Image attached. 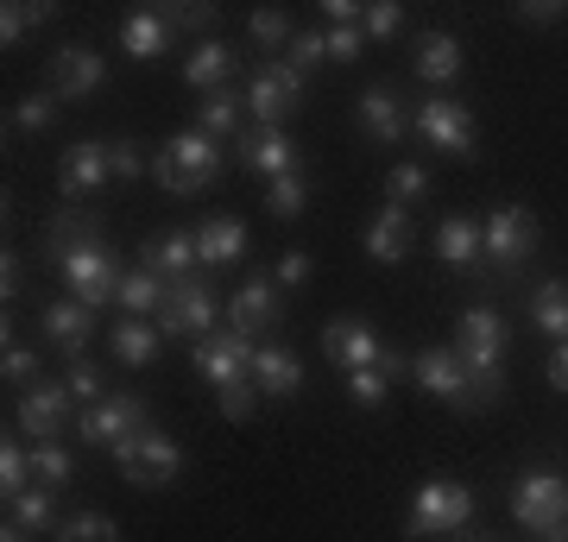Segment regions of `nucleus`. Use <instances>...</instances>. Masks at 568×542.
<instances>
[{
  "instance_id": "nucleus-8",
  "label": "nucleus",
  "mask_w": 568,
  "mask_h": 542,
  "mask_svg": "<svg viewBox=\"0 0 568 542\" xmlns=\"http://www.w3.org/2000/svg\"><path fill=\"white\" fill-rule=\"evenodd\" d=\"M297 108H304V76H297L284 58H272L260 76L246 82V114H253L260 126H284Z\"/></svg>"
},
{
  "instance_id": "nucleus-48",
  "label": "nucleus",
  "mask_w": 568,
  "mask_h": 542,
  "mask_svg": "<svg viewBox=\"0 0 568 542\" xmlns=\"http://www.w3.org/2000/svg\"><path fill=\"white\" fill-rule=\"evenodd\" d=\"M108 158H114V177H121V183H133L145 171V158H140V145H133V140H114V145H108Z\"/></svg>"
},
{
  "instance_id": "nucleus-9",
  "label": "nucleus",
  "mask_w": 568,
  "mask_h": 542,
  "mask_svg": "<svg viewBox=\"0 0 568 542\" xmlns=\"http://www.w3.org/2000/svg\"><path fill=\"white\" fill-rule=\"evenodd\" d=\"M480 241H487V272H518L537 253V222L530 208H493L480 222Z\"/></svg>"
},
{
  "instance_id": "nucleus-18",
  "label": "nucleus",
  "mask_w": 568,
  "mask_h": 542,
  "mask_svg": "<svg viewBox=\"0 0 568 542\" xmlns=\"http://www.w3.org/2000/svg\"><path fill=\"white\" fill-rule=\"evenodd\" d=\"M227 328L260 341L265 328H278V278H246L234 297H227Z\"/></svg>"
},
{
  "instance_id": "nucleus-15",
  "label": "nucleus",
  "mask_w": 568,
  "mask_h": 542,
  "mask_svg": "<svg viewBox=\"0 0 568 542\" xmlns=\"http://www.w3.org/2000/svg\"><path fill=\"white\" fill-rule=\"evenodd\" d=\"M323 354L342 372H366V366H379V354H386V341L373 335V321H361V316H335L323 328Z\"/></svg>"
},
{
  "instance_id": "nucleus-3",
  "label": "nucleus",
  "mask_w": 568,
  "mask_h": 542,
  "mask_svg": "<svg viewBox=\"0 0 568 542\" xmlns=\"http://www.w3.org/2000/svg\"><path fill=\"white\" fill-rule=\"evenodd\" d=\"M511 518L525 523L530 536H549L556 523H568V480L556 473V467L518 473V485H511Z\"/></svg>"
},
{
  "instance_id": "nucleus-28",
  "label": "nucleus",
  "mask_w": 568,
  "mask_h": 542,
  "mask_svg": "<svg viewBox=\"0 0 568 542\" xmlns=\"http://www.w3.org/2000/svg\"><path fill=\"white\" fill-rule=\"evenodd\" d=\"M436 259L443 265H487V241H480V222H467V215H448L443 227H436Z\"/></svg>"
},
{
  "instance_id": "nucleus-51",
  "label": "nucleus",
  "mask_w": 568,
  "mask_h": 542,
  "mask_svg": "<svg viewBox=\"0 0 568 542\" xmlns=\"http://www.w3.org/2000/svg\"><path fill=\"white\" fill-rule=\"evenodd\" d=\"M26 25H32V13L26 7H0V44L13 51V44H26Z\"/></svg>"
},
{
  "instance_id": "nucleus-24",
  "label": "nucleus",
  "mask_w": 568,
  "mask_h": 542,
  "mask_svg": "<svg viewBox=\"0 0 568 542\" xmlns=\"http://www.w3.org/2000/svg\"><path fill=\"white\" fill-rule=\"evenodd\" d=\"M253 391H260V398H297V391H304V360L284 341H265L260 354H253Z\"/></svg>"
},
{
  "instance_id": "nucleus-27",
  "label": "nucleus",
  "mask_w": 568,
  "mask_h": 542,
  "mask_svg": "<svg viewBox=\"0 0 568 542\" xmlns=\"http://www.w3.org/2000/svg\"><path fill=\"white\" fill-rule=\"evenodd\" d=\"M417 76L429 89H448V82L462 76V39L455 32H424L417 39Z\"/></svg>"
},
{
  "instance_id": "nucleus-32",
  "label": "nucleus",
  "mask_w": 568,
  "mask_h": 542,
  "mask_svg": "<svg viewBox=\"0 0 568 542\" xmlns=\"http://www.w3.org/2000/svg\"><path fill=\"white\" fill-rule=\"evenodd\" d=\"M7 511H13V530H26V536H58V492L51 485H32V492H20V499H7Z\"/></svg>"
},
{
  "instance_id": "nucleus-41",
  "label": "nucleus",
  "mask_w": 568,
  "mask_h": 542,
  "mask_svg": "<svg viewBox=\"0 0 568 542\" xmlns=\"http://www.w3.org/2000/svg\"><path fill=\"white\" fill-rule=\"evenodd\" d=\"M63 385H70V398H77L82 410H89V403H102V398H108V372H102V366H95V360H77V366H70V379H63Z\"/></svg>"
},
{
  "instance_id": "nucleus-38",
  "label": "nucleus",
  "mask_w": 568,
  "mask_h": 542,
  "mask_svg": "<svg viewBox=\"0 0 568 542\" xmlns=\"http://www.w3.org/2000/svg\"><path fill=\"white\" fill-rule=\"evenodd\" d=\"M304 202H310L304 171H291V177H272V183H265V215H278V222H297V215H304Z\"/></svg>"
},
{
  "instance_id": "nucleus-21",
  "label": "nucleus",
  "mask_w": 568,
  "mask_h": 542,
  "mask_svg": "<svg viewBox=\"0 0 568 542\" xmlns=\"http://www.w3.org/2000/svg\"><path fill=\"white\" fill-rule=\"evenodd\" d=\"M171 39H178V25H171L164 7H133L121 20V51L133 63H159L164 51H171Z\"/></svg>"
},
{
  "instance_id": "nucleus-16",
  "label": "nucleus",
  "mask_w": 568,
  "mask_h": 542,
  "mask_svg": "<svg viewBox=\"0 0 568 542\" xmlns=\"http://www.w3.org/2000/svg\"><path fill=\"white\" fill-rule=\"evenodd\" d=\"M102 82H108V58L95 51V44H63L58 58H51V95L58 101L95 95Z\"/></svg>"
},
{
  "instance_id": "nucleus-23",
  "label": "nucleus",
  "mask_w": 568,
  "mask_h": 542,
  "mask_svg": "<svg viewBox=\"0 0 568 542\" xmlns=\"http://www.w3.org/2000/svg\"><path fill=\"white\" fill-rule=\"evenodd\" d=\"M417 246V222H410V208H398V202H386L373 222H366V259L379 265H398Z\"/></svg>"
},
{
  "instance_id": "nucleus-7",
  "label": "nucleus",
  "mask_w": 568,
  "mask_h": 542,
  "mask_svg": "<svg viewBox=\"0 0 568 542\" xmlns=\"http://www.w3.org/2000/svg\"><path fill=\"white\" fill-rule=\"evenodd\" d=\"M253 354H260V347L246 341V335H234V328H215L203 341H190V360H196V372H203L215 391L253 385Z\"/></svg>"
},
{
  "instance_id": "nucleus-10",
  "label": "nucleus",
  "mask_w": 568,
  "mask_h": 542,
  "mask_svg": "<svg viewBox=\"0 0 568 542\" xmlns=\"http://www.w3.org/2000/svg\"><path fill=\"white\" fill-rule=\"evenodd\" d=\"M215 290H209L203 278H183L164 290V309H159V328L164 335H178V341H203V335H215Z\"/></svg>"
},
{
  "instance_id": "nucleus-49",
  "label": "nucleus",
  "mask_w": 568,
  "mask_h": 542,
  "mask_svg": "<svg viewBox=\"0 0 568 542\" xmlns=\"http://www.w3.org/2000/svg\"><path fill=\"white\" fill-rule=\"evenodd\" d=\"M215 398H222V417L227 422H246V417H253V403H260V391H253V385H234V391H215Z\"/></svg>"
},
{
  "instance_id": "nucleus-40",
  "label": "nucleus",
  "mask_w": 568,
  "mask_h": 542,
  "mask_svg": "<svg viewBox=\"0 0 568 542\" xmlns=\"http://www.w3.org/2000/svg\"><path fill=\"white\" fill-rule=\"evenodd\" d=\"M398 25H405V7H398V0H373V7L361 13L366 44H386V39H398Z\"/></svg>"
},
{
  "instance_id": "nucleus-33",
  "label": "nucleus",
  "mask_w": 568,
  "mask_h": 542,
  "mask_svg": "<svg viewBox=\"0 0 568 542\" xmlns=\"http://www.w3.org/2000/svg\"><path fill=\"white\" fill-rule=\"evenodd\" d=\"M530 321L544 328L549 341H568V278L537 284V297H530Z\"/></svg>"
},
{
  "instance_id": "nucleus-5",
  "label": "nucleus",
  "mask_w": 568,
  "mask_h": 542,
  "mask_svg": "<svg viewBox=\"0 0 568 542\" xmlns=\"http://www.w3.org/2000/svg\"><path fill=\"white\" fill-rule=\"evenodd\" d=\"M114 454V467H121L133 485H152V492H164V485L183 473V448L164 436V429H145V436H133V442L108 448Z\"/></svg>"
},
{
  "instance_id": "nucleus-59",
  "label": "nucleus",
  "mask_w": 568,
  "mask_h": 542,
  "mask_svg": "<svg viewBox=\"0 0 568 542\" xmlns=\"http://www.w3.org/2000/svg\"><path fill=\"white\" fill-rule=\"evenodd\" d=\"M0 542H26V530H13V523H7V530H0Z\"/></svg>"
},
{
  "instance_id": "nucleus-42",
  "label": "nucleus",
  "mask_w": 568,
  "mask_h": 542,
  "mask_svg": "<svg viewBox=\"0 0 568 542\" xmlns=\"http://www.w3.org/2000/svg\"><path fill=\"white\" fill-rule=\"evenodd\" d=\"M347 398L361 403V410H379V403L392 398V379L379 372V366H366V372H347Z\"/></svg>"
},
{
  "instance_id": "nucleus-61",
  "label": "nucleus",
  "mask_w": 568,
  "mask_h": 542,
  "mask_svg": "<svg viewBox=\"0 0 568 542\" xmlns=\"http://www.w3.org/2000/svg\"><path fill=\"white\" fill-rule=\"evenodd\" d=\"M467 542H493V536H467Z\"/></svg>"
},
{
  "instance_id": "nucleus-12",
  "label": "nucleus",
  "mask_w": 568,
  "mask_h": 542,
  "mask_svg": "<svg viewBox=\"0 0 568 542\" xmlns=\"http://www.w3.org/2000/svg\"><path fill=\"white\" fill-rule=\"evenodd\" d=\"M77 398H70V385L63 379H39L20 391V429L32 442H63V422H70Z\"/></svg>"
},
{
  "instance_id": "nucleus-39",
  "label": "nucleus",
  "mask_w": 568,
  "mask_h": 542,
  "mask_svg": "<svg viewBox=\"0 0 568 542\" xmlns=\"http://www.w3.org/2000/svg\"><path fill=\"white\" fill-rule=\"evenodd\" d=\"M58 542H121V523L108 511H77V518L58 523Z\"/></svg>"
},
{
  "instance_id": "nucleus-11",
  "label": "nucleus",
  "mask_w": 568,
  "mask_h": 542,
  "mask_svg": "<svg viewBox=\"0 0 568 542\" xmlns=\"http://www.w3.org/2000/svg\"><path fill=\"white\" fill-rule=\"evenodd\" d=\"M410 379L424 385L436 403H448V410H474V385H467V366H462V354L455 347H424L417 360H410Z\"/></svg>"
},
{
  "instance_id": "nucleus-26",
  "label": "nucleus",
  "mask_w": 568,
  "mask_h": 542,
  "mask_svg": "<svg viewBox=\"0 0 568 542\" xmlns=\"http://www.w3.org/2000/svg\"><path fill=\"white\" fill-rule=\"evenodd\" d=\"M227 76H234V51H227L222 39H196V51L183 58V82L203 89V95H222Z\"/></svg>"
},
{
  "instance_id": "nucleus-20",
  "label": "nucleus",
  "mask_w": 568,
  "mask_h": 542,
  "mask_svg": "<svg viewBox=\"0 0 568 542\" xmlns=\"http://www.w3.org/2000/svg\"><path fill=\"white\" fill-rule=\"evenodd\" d=\"M361 126H366V140L373 145H398L410 126H417V114L398 101V89L373 82V89H361Z\"/></svg>"
},
{
  "instance_id": "nucleus-37",
  "label": "nucleus",
  "mask_w": 568,
  "mask_h": 542,
  "mask_svg": "<svg viewBox=\"0 0 568 542\" xmlns=\"http://www.w3.org/2000/svg\"><path fill=\"white\" fill-rule=\"evenodd\" d=\"M291 39H297V32H291V13H284V7H260V13H253V44L265 51V63L284 58Z\"/></svg>"
},
{
  "instance_id": "nucleus-31",
  "label": "nucleus",
  "mask_w": 568,
  "mask_h": 542,
  "mask_svg": "<svg viewBox=\"0 0 568 542\" xmlns=\"http://www.w3.org/2000/svg\"><path fill=\"white\" fill-rule=\"evenodd\" d=\"M164 290H171L164 278H152L145 265H133V272L121 278V290H114V303H121L126 316H145V321H159V309H164Z\"/></svg>"
},
{
  "instance_id": "nucleus-36",
  "label": "nucleus",
  "mask_w": 568,
  "mask_h": 542,
  "mask_svg": "<svg viewBox=\"0 0 568 542\" xmlns=\"http://www.w3.org/2000/svg\"><path fill=\"white\" fill-rule=\"evenodd\" d=\"M39 485V473H32V448H20L13 436L0 442V492L7 499H20V492H32Z\"/></svg>"
},
{
  "instance_id": "nucleus-14",
  "label": "nucleus",
  "mask_w": 568,
  "mask_h": 542,
  "mask_svg": "<svg viewBox=\"0 0 568 542\" xmlns=\"http://www.w3.org/2000/svg\"><path fill=\"white\" fill-rule=\"evenodd\" d=\"M417 133H424L436 152H448V158H474V114H467L455 95H429L424 108H417Z\"/></svg>"
},
{
  "instance_id": "nucleus-6",
  "label": "nucleus",
  "mask_w": 568,
  "mask_h": 542,
  "mask_svg": "<svg viewBox=\"0 0 568 542\" xmlns=\"http://www.w3.org/2000/svg\"><path fill=\"white\" fill-rule=\"evenodd\" d=\"M82 429V442L89 448H121L133 442V436H145L152 429V417H145V398H133V391H108L102 403H89L77 417Z\"/></svg>"
},
{
  "instance_id": "nucleus-2",
  "label": "nucleus",
  "mask_w": 568,
  "mask_h": 542,
  "mask_svg": "<svg viewBox=\"0 0 568 542\" xmlns=\"http://www.w3.org/2000/svg\"><path fill=\"white\" fill-rule=\"evenodd\" d=\"M506 347H511V321L499 309H487V303L462 309V321H455V354H462L467 385H474L480 403H493L506 391Z\"/></svg>"
},
{
  "instance_id": "nucleus-4",
  "label": "nucleus",
  "mask_w": 568,
  "mask_h": 542,
  "mask_svg": "<svg viewBox=\"0 0 568 542\" xmlns=\"http://www.w3.org/2000/svg\"><path fill=\"white\" fill-rule=\"evenodd\" d=\"M467 518H474V492H467L462 480H429V485H417V499H410L405 530L410 536H455Z\"/></svg>"
},
{
  "instance_id": "nucleus-46",
  "label": "nucleus",
  "mask_w": 568,
  "mask_h": 542,
  "mask_svg": "<svg viewBox=\"0 0 568 542\" xmlns=\"http://www.w3.org/2000/svg\"><path fill=\"white\" fill-rule=\"evenodd\" d=\"M0 379H7V385H39V354L7 341V354H0Z\"/></svg>"
},
{
  "instance_id": "nucleus-1",
  "label": "nucleus",
  "mask_w": 568,
  "mask_h": 542,
  "mask_svg": "<svg viewBox=\"0 0 568 542\" xmlns=\"http://www.w3.org/2000/svg\"><path fill=\"white\" fill-rule=\"evenodd\" d=\"M51 259L63 265L70 297L89 303V309L114 303V290H121V278H126L121 259H114V246L102 241V227H95V222H77V215L51 222Z\"/></svg>"
},
{
  "instance_id": "nucleus-57",
  "label": "nucleus",
  "mask_w": 568,
  "mask_h": 542,
  "mask_svg": "<svg viewBox=\"0 0 568 542\" xmlns=\"http://www.w3.org/2000/svg\"><path fill=\"white\" fill-rule=\"evenodd\" d=\"M171 25H209V7H164Z\"/></svg>"
},
{
  "instance_id": "nucleus-56",
  "label": "nucleus",
  "mask_w": 568,
  "mask_h": 542,
  "mask_svg": "<svg viewBox=\"0 0 568 542\" xmlns=\"http://www.w3.org/2000/svg\"><path fill=\"white\" fill-rule=\"evenodd\" d=\"M518 13H525L530 25H556L562 20V7H549V0H530V7H518Z\"/></svg>"
},
{
  "instance_id": "nucleus-30",
  "label": "nucleus",
  "mask_w": 568,
  "mask_h": 542,
  "mask_svg": "<svg viewBox=\"0 0 568 542\" xmlns=\"http://www.w3.org/2000/svg\"><path fill=\"white\" fill-rule=\"evenodd\" d=\"M159 341H164L159 321H145V316H121V321H114V360H121V366H152V360H159Z\"/></svg>"
},
{
  "instance_id": "nucleus-54",
  "label": "nucleus",
  "mask_w": 568,
  "mask_h": 542,
  "mask_svg": "<svg viewBox=\"0 0 568 542\" xmlns=\"http://www.w3.org/2000/svg\"><path fill=\"white\" fill-rule=\"evenodd\" d=\"M152 183H159V190H171V196H178V164H171V152H159V158H152Z\"/></svg>"
},
{
  "instance_id": "nucleus-17",
  "label": "nucleus",
  "mask_w": 568,
  "mask_h": 542,
  "mask_svg": "<svg viewBox=\"0 0 568 542\" xmlns=\"http://www.w3.org/2000/svg\"><path fill=\"white\" fill-rule=\"evenodd\" d=\"M140 265L152 272V278H164V284L196 278V265H203V253H196V234H190V227H164V234H152V241L140 246Z\"/></svg>"
},
{
  "instance_id": "nucleus-22",
  "label": "nucleus",
  "mask_w": 568,
  "mask_h": 542,
  "mask_svg": "<svg viewBox=\"0 0 568 542\" xmlns=\"http://www.w3.org/2000/svg\"><path fill=\"white\" fill-rule=\"evenodd\" d=\"M241 164L265 183L291 177V171H297V145L284 140V126H253V133H241Z\"/></svg>"
},
{
  "instance_id": "nucleus-55",
  "label": "nucleus",
  "mask_w": 568,
  "mask_h": 542,
  "mask_svg": "<svg viewBox=\"0 0 568 542\" xmlns=\"http://www.w3.org/2000/svg\"><path fill=\"white\" fill-rule=\"evenodd\" d=\"M549 385L568 391V341H556V354H549Z\"/></svg>"
},
{
  "instance_id": "nucleus-35",
  "label": "nucleus",
  "mask_w": 568,
  "mask_h": 542,
  "mask_svg": "<svg viewBox=\"0 0 568 542\" xmlns=\"http://www.w3.org/2000/svg\"><path fill=\"white\" fill-rule=\"evenodd\" d=\"M32 473H39V485L63 492V485L77 480V454H70L63 442H32Z\"/></svg>"
},
{
  "instance_id": "nucleus-34",
  "label": "nucleus",
  "mask_w": 568,
  "mask_h": 542,
  "mask_svg": "<svg viewBox=\"0 0 568 542\" xmlns=\"http://www.w3.org/2000/svg\"><path fill=\"white\" fill-rule=\"evenodd\" d=\"M241 114H246V95L222 89V95H203V114H196V126H203L209 140H241Z\"/></svg>"
},
{
  "instance_id": "nucleus-44",
  "label": "nucleus",
  "mask_w": 568,
  "mask_h": 542,
  "mask_svg": "<svg viewBox=\"0 0 568 542\" xmlns=\"http://www.w3.org/2000/svg\"><path fill=\"white\" fill-rule=\"evenodd\" d=\"M386 190H392V202H398V208H410V202L429 196V171H424V164H398V171L386 177Z\"/></svg>"
},
{
  "instance_id": "nucleus-58",
  "label": "nucleus",
  "mask_w": 568,
  "mask_h": 542,
  "mask_svg": "<svg viewBox=\"0 0 568 542\" xmlns=\"http://www.w3.org/2000/svg\"><path fill=\"white\" fill-rule=\"evenodd\" d=\"M379 372H386V379L398 385V379H405V372H410V360H405V354H392V347H386V354H379Z\"/></svg>"
},
{
  "instance_id": "nucleus-19",
  "label": "nucleus",
  "mask_w": 568,
  "mask_h": 542,
  "mask_svg": "<svg viewBox=\"0 0 568 542\" xmlns=\"http://www.w3.org/2000/svg\"><path fill=\"white\" fill-rule=\"evenodd\" d=\"M108 183H114V158H108L102 140H77L70 152H63V164H58L63 196H95V190H108Z\"/></svg>"
},
{
  "instance_id": "nucleus-53",
  "label": "nucleus",
  "mask_w": 568,
  "mask_h": 542,
  "mask_svg": "<svg viewBox=\"0 0 568 542\" xmlns=\"http://www.w3.org/2000/svg\"><path fill=\"white\" fill-rule=\"evenodd\" d=\"M323 13H328V25H361V13H366V7H354V0H328Z\"/></svg>"
},
{
  "instance_id": "nucleus-45",
  "label": "nucleus",
  "mask_w": 568,
  "mask_h": 542,
  "mask_svg": "<svg viewBox=\"0 0 568 542\" xmlns=\"http://www.w3.org/2000/svg\"><path fill=\"white\" fill-rule=\"evenodd\" d=\"M284 63H291L297 76H310L316 63H328V39H323V32H297V39H291V51H284Z\"/></svg>"
},
{
  "instance_id": "nucleus-60",
  "label": "nucleus",
  "mask_w": 568,
  "mask_h": 542,
  "mask_svg": "<svg viewBox=\"0 0 568 542\" xmlns=\"http://www.w3.org/2000/svg\"><path fill=\"white\" fill-rule=\"evenodd\" d=\"M544 542H568V523H556V530H549V536Z\"/></svg>"
},
{
  "instance_id": "nucleus-29",
  "label": "nucleus",
  "mask_w": 568,
  "mask_h": 542,
  "mask_svg": "<svg viewBox=\"0 0 568 542\" xmlns=\"http://www.w3.org/2000/svg\"><path fill=\"white\" fill-rule=\"evenodd\" d=\"M196 253H203V265H234L246 253V222H234V215H209V222L196 227Z\"/></svg>"
},
{
  "instance_id": "nucleus-25",
  "label": "nucleus",
  "mask_w": 568,
  "mask_h": 542,
  "mask_svg": "<svg viewBox=\"0 0 568 542\" xmlns=\"http://www.w3.org/2000/svg\"><path fill=\"white\" fill-rule=\"evenodd\" d=\"M89 335H95V309L77 297H58L51 309H44V341H58L63 354H82L89 347Z\"/></svg>"
},
{
  "instance_id": "nucleus-52",
  "label": "nucleus",
  "mask_w": 568,
  "mask_h": 542,
  "mask_svg": "<svg viewBox=\"0 0 568 542\" xmlns=\"http://www.w3.org/2000/svg\"><path fill=\"white\" fill-rule=\"evenodd\" d=\"M20 284H26V265L13 259V246H7V253H0V297L13 303V297H20Z\"/></svg>"
},
{
  "instance_id": "nucleus-47",
  "label": "nucleus",
  "mask_w": 568,
  "mask_h": 542,
  "mask_svg": "<svg viewBox=\"0 0 568 542\" xmlns=\"http://www.w3.org/2000/svg\"><path fill=\"white\" fill-rule=\"evenodd\" d=\"M323 39H328V63H354V58L366 51V32H361V25H328Z\"/></svg>"
},
{
  "instance_id": "nucleus-13",
  "label": "nucleus",
  "mask_w": 568,
  "mask_h": 542,
  "mask_svg": "<svg viewBox=\"0 0 568 542\" xmlns=\"http://www.w3.org/2000/svg\"><path fill=\"white\" fill-rule=\"evenodd\" d=\"M164 152L178 164V196H203L222 171V140H209L203 126H183L178 140H164Z\"/></svg>"
},
{
  "instance_id": "nucleus-50",
  "label": "nucleus",
  "mask_w": 568,
  "mask_h": 542,
  "mask_svg": "<svg viewBox=\"0 0 568 542\" xmlns=\"http://www.w3.org/2000/svg\"><path fill=\"white\" fill-rule=\"evenodd\" d=\"M310 272H316V265H310V253H284V259H278V290H304Z\"/></svg>"
},
{
  "instance_id": "nucleus-43",
  "label": "nucleus",
  "mask_w": 568,
  "mask_h": 542,
  "mask_svg": "<svg viewBox=\"0 0 568 542\" xmlns=\"http://www.w3.org/2000/svg\"><path fill=\"white\" fill-rule=\"evenodd\" d=\"M51 121H58V95L44 89V95H26L20 108H13V121H7V126H20V133H44Z\"/></svg>"
}]
</instances>
